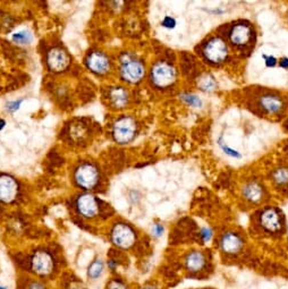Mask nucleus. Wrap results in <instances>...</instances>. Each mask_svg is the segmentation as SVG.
I'll return each instance as SVG.
<instances>
[{"label":"nucleus","instance_id":"obj_1","mask_svg":"<svg viewBox=\"0 0 288 289\" xmlns=\"http://www.w3.org/2000/svg\"><path fill=\"white\" fill-rule=\"evenodd\" d=\"M151 78L159 87H167L176 80V72L170 65L165 63L156 64L151 72Z\"/></svg>","mask_w":288,"mask_h":289},{"label":"nucleus","instance_id":"obj_2","mask_svg":"<svg viewBox=\"0 0 288 289\" xmlns=\"http://www.w3.org/2000/svg\"><path fill=\"white\" fill-rule=\"evenodd\" d=\"M135 132H136V125L135 121L129 117H124L116 122L113 126V138L118 143H128L132 141Z\"/></svg>","mask_w":288,"mask_h":289},{"label":"nucleus","instance_id":"obj_3","mask_svg":"<svg viewBox=\"0 0 288 289\" xmlns=\"http://www.w3.org/2000/svg\"><path fill=\"white\" fill-rule=\"evenodd\" d=\"M203 54L206 58L213 64H220L228 56V49L226 43L219 38H215L207 43Z\"/></svg>","mask_w":288,"mask_h":289},{"label":"nucleus","instance_id":"obj_4","mask_svg":"<svg viewBox=\"0 0 288 289\" xmlns=\"http://www.w3.org/2000/svg\"><path fill=\"white\" fill-rule=\"evenodd\" d=\"M112 242L117 246L127 248L132 246L135 240V234L129 226L125 223H118L112 229Z\"/></svg>","mask_w":288,"mask_h":289},{"label":"nucleus","instance_id":"obj_5","mask_svg":"<svg viewBox=\"0 0 288 289\" xmlns=\"http://www.w3.org/2000/svg\"><path fill=\"white\" fill-rule=\"evenodd\" d=\"M120 72L124 80L129 83H136L141 81V78L144 75V67L139 61L127 58L123 61Z\"/></svg>","mask_w":288,"mask_h":289},{"label":"nucleus","instance_id":"obj_6","mask_svg":"<svg viewBox=\"0 0 288 289\" xmlns=\"http://www.w3.org/2000/svg\"><path fill=\"white\" fill-rule=\"evenodd\" d=\"M31 268L39 275H47L54 269V260L48 252H37L32 257Z\"/></svg>","mask_w":288,"mask_h":289},{"label":"nucleus","instance_id":"obj_7","mask_svg":"<svg viewBox=\"0 0 288 289\" xmlns=\"http://www.w3.org/2000/svg\"><path fill=\"white\" fill-rule=\"evenodd\" d=\"M76 182L80 186L84 188H92L97 185L99 174L98 170L91 165H83L77 169L75 175Z\"/></svg>","mask_w":288,"mask_h":289},{"label":"nucleus","instance_id":"obj_8","mask_svg":"<svg viewBox=\"0 0 288 289\" xmlns=\"http://www.w3.org/2000/svg\"><path fill=\"white\" fill-rule=\"evenodd\" d=\"M17 184L10 176L0 177V201L10 203L14 201L17 195Z\"/></svg>","mask_w":288,"mask_h":289},{"label":"nucleus","instance_id":"obj_9","mask_svg":"<svg viewBox=\"0 0 288 289\" xmlns=\"http://www.w3.org/2000/svg\"><path fill=\"white\" fill-rule=\"evenodd\" d=\"M69 58L62 49H54L48 55V65L55 72L64 71L68 66Z\"/></svg>","mask_w":288,"mask_h":289},{"label":"nucleus","instance_id":"obj_10","mask_svg":"<svg viewBox=\"0 0 288 289\" xmlns=\"http://www.w3.org/2000/svg\"><path fill=\"white\" fill-rule=\"evenodd\" d=\"M77 209L82 216L86 218H92L98 213V203L92 195H82L77 200Z\"/></svg>","mask_w":288,"mask_h":289},{"label":"nucleus","instance_id":"obj_11","mask_svg":"<svg viewBox=\"0 0 288 289\" xmlns=\"http://www.w3.org/2000/svg\"><path fill=\"white\" fill-rule=\"evenodd\" d=\"M88 66L91 71L97 74H104L110 68L109 59L101 52H93L88 58Z\"/></svg>","mask_w":288,"mask_h":289},{"label":"nucleus","instance_id":"obj_12","mask_svg":"<svg viewBox=\"0 0 288 289\" xmlns=\"http://www.w3.org/2000/svg\"><path fill=\"white\" fill-rule=\"evenodd\" d=\"M251 39V29L248 25L238 24L234 26L230 31V40L235 46H244L250 41Z\"/></svg>","mask_w":288,"mask_h":289},{"label":"nucleus","instance_id":"obj_13","mask_svg":"<svg viewBox=\"0 0 288 289\" xmlns=\"http://www.w3.org/2000/svg\"><path fill=\"white\" fill-rule=\"evenodd\" d=\"M261 223L269 231H278L281 227L280 216L273 209H268L261 216Z\"/></svg>","mask_w":288,"mask_h":289},{"label":"nucleus","instance_id":"obj_14","mask_svg":"<svg viewBox=\"0 0 288 289\" xmlns=\"http://www.w3.org/2000/svg\"><path fill=\"white\" fill-rule=\"evenodd\" d=\"M242 247V240L238 237L236 234H227L221 239V248L224 249V252L233 254L239 251V248Z\"/></svg>","mask_w":288,"mask_h":289},{"label":"nucleus","instance_id":"obj_15","mask_svg":"<svg viewBox=\"0 0 288 289\" xmlns=\"http://www.w3.org/2000/svg\"><path fill=\"white\" fill-rule=\"evenodd\" d=\"M204 256L200 252H192L186 257V266L191 271H199L204 265Z\"/></svg>","mask_w":288,"mask_h":289},{"label":"nucleus","instance_id":"obj_16","mask_svg":"<svg viewBox=\"0 0 288 289\" xmlns=\"http://www.w3.org/2000/svg\"><path fill=\"white\" fill-rule=\"evenodd\" d=\"M261 106L263 107L268 112H277L281 109L282 102L281 100L278 98V96L273 95H264L262 99H261Z\"/></svg>","mask_w":288,"mask_h":289},{"label":"nucleus","instance_id":"obj_17","mask_svg":"<svg viewBox=\"0 0 288 289\" xmlns=\"http://www.w3.org/2000/svg\"><path fill=\"white\" fill-rule=\"evenodd\" d=\"M244 196L251 202H257L262 198V188L256 183H251L244 188Z\"/></svg>","mask_w":288,"mask_h":289},{"label":"nucleus","instance_id":"obj_18","mask_svg":"<svg viewBox=\"0 0 288 289\" xmlns=\"http://www.w3.org/2000/svg\"><path fill=\"white\" fill-rule=\"evenodd\" d=\"M110 98L113 106H116L117 108H121L127 103L128 95L127 92H126L123 87H116V89H113L111 91Z\"/></svg>","mask_w":288,"mask_h":289},{"label":"nucleus","instance_id":"obj_19","mask_svg":"<svg viewBox=\"0 0 288 289\" xmlns=\"http://www.w3.org/2000/svg\"><path fill=\"white\" fill-rule=\"evenodd\" d=\"M103 272V263L101 260H95L92 264L89 266L88 275L90 279L95 280L101 277V274Z\"/></svg>","mask_w":288,"mask_h":289},{"label":"nucleus","instance_id":"obj_20","mask_svg":"<svg viewBox=\"0 0 288 289\" xmlns=\"http://www.w3.org/2000/svg\"><path fill=\"white\" fill-rule=\"evenodd\" d=\"M31 39H32L31 34L29 32H25V31H21V32H17L13 36V40L17 43H20V45H26V43L31 41Z\"/></svg>","mask_w":288,"mask_h":289},{"label":"nucleus","instance_id":"obj_21","mask_svg":"<svg viewBox=\"0 0 288 289\" xmlns=\"http://www.w3.org/2000/svg\"><path fill=\"white\" fill-rule=\"evenodd\" d=\"M216 86V83L213 81V78L210 76H206L204 78H202V82H201V87H202V90L204 91H211L215 89Z\"/></svg>","mask_w":288,"mask_h":289},{"label":"nucleus","instance_id":"obj_22","mask_svg":"<svg viewBox=\"0 0 288 289\" xmlns=\"http://www.w3.org/2000/svg\"><path fill=\"white\" fill-rule=\"evenodd\" d=\"M274 179L279 184H285L288 182V169H279L274 173Z\"/></svg>","mask_w":288,"mask_h":289},{"label":"nucleus","instance_id":"obj_23","mask_svg":"<svg viewBox=\"0 0 288 289\" xmlns=\"http://www.w3.org/2000/svg\"><path fill=\"white\" fill-rule=\"evenodd\" d=\"M107 289H127V288H126L125 284L121 281H118V280H113V281L109 283Z\"/></svg>","mask_w":288,"mask_h":289},{"label":"nucleus","instance_id":"obj_24","mask_svg":"<svg viewBox=\"0 0 288 289\" xmlns=\"http://www.w3.org/2000/svg\"><path fill=\"white\" fill-rule=\"evenodd\" d=\"M184 99L191 104V106H200L201 104L200 100L194 95H185Z\"/></svg>","mask_w":288,"mask_h":289},{"label":"nucleus","instance_id":"obj_25","mask_svg":"<svg viewBox=\"0 0 288 289\" xmlns=\"http://www.w3.org/2000/svg\"><path fill=\"white\" fill-rule=\"evenodd\" d=\"M163 24L165 28H169V29H172L175 26V21H174L173 19H170V17H166L165 21L163 22Z\"/></svg>","mask_w":288,"mask_h":289},{"label":"nucleus","instance_id":"obj_26","mask_svg":"<svg viewBox=\"0 0 288 289\" xmlns=\"http://www.w3.org/2000/svg\"><path fill=\"white\" fill-rule=\"evenodd\" d=\"M28 289H46V287L43 286V284L41 282H39V281H33L29 284V287Z\"/></svg>","mask_w":288,"mask_h":289},{"label":"nucleus","instance_id":"obj_27","mask_svg":"<svg viewBox=\"0 0 288 289\" xmlns=\"http://www.w3.org/2000/svg\"><path fill=\"white\" fill-rule=\"evenodd\" d=\"M152 231H154V234L156 236H161V234L164 233V228L161 227L160 225H155L154 226V229H152Z\"/></svg>","mask_w":288,"mask_h":289},{"label":"nucleus","instance_id":"obj_28","mask_svg":"<svg viewBox=\"0 0 288 289\" xmlns=\"http://www.w3.org/2000/svg\"><path fill=\"white\" fill-rule=\"evenodd\" d=\"M202 237L204 240H209L211 238V230L210 229H203L202 230Z\"/></svg>","mask_w":288,"mask_h":289},{"label":"nucleus","instance_id":"obj_29","mask_svg":"<svg viewBox=\"0 0 288 289\" xmlns=\"http://www.w3.org/2000/svg\"><path fill=\"white\" fill-rule=\"evenodd\" d=\"M274 64H276V59H274L273 57H269V58H267V65H268V66H270V65H271V66H273Z\"/></svg>","mask_w":288,"mask_h":289},{"label":"nucleus","instance_id":"obj_30","mask_svg":"<svg viewBox=\"0 0 288 289\" xmlns=\"http://www.w3.org/2000/svg\"><path fill=\"white\" fill-rule=\"evenodd\" d=\"M22 101H19V102H15V103H13V107L11 108H8V109H11V110H16V109H19V106L21 104Z\"/></svg>","mask_w":288,"mask_h":289},{"label":"nucleus","instance_id":"obj_31","mask_svg":"<svg viewBox=\"0 0 288 289\" xmlns=\"http://www.w3.org/2000/svg\"><path fill=\"white\" fill-rule=\"evenodd\" d=\"M280 65L282 67H287L288 68V59H282L281 61H280Z\"/></svg>","mask_w":288,"mask_h":289},{"label":"nucleus","instance_id":"obj_32","mask_svg":"<svg viewBox=\"0 0 288 289\" xmlns=\"http://www.w3.org/2000/svg\"><path fill=\"white\" fill-rule=\"evenodd\" d=\"M4 126H5V121H4V120H2V119H0V129H2V128H3V127H4Z\"/></svg>","mask_w":288,"mask_h":289},{"label":"nucleus","instance_id":"obj_33","mask_svg":"<svg viewBox=\"0 0 288 289\" xmlns=\"http://www.w3.org/2000/svg\"><path fill=\"white\" fill-rule=\"evenodd\" d=\"M143 289H157L155 287H146V288H143Z\"/></svg>","mask_w":288,"mask_h":289},{"label":"nucleus","instance_id":"obj_34","mask_svg":"<svg viewBox=\"0 0 288 289\" xmlns=\"http://www.w3.org/2000/svg\"><path fill=\"white\" fill-rule=\"evenodd\" d=\"M0 289H6L5 287H0Z\"/></svg>","mask_w":288,"mask_h":289}]
</instances>
